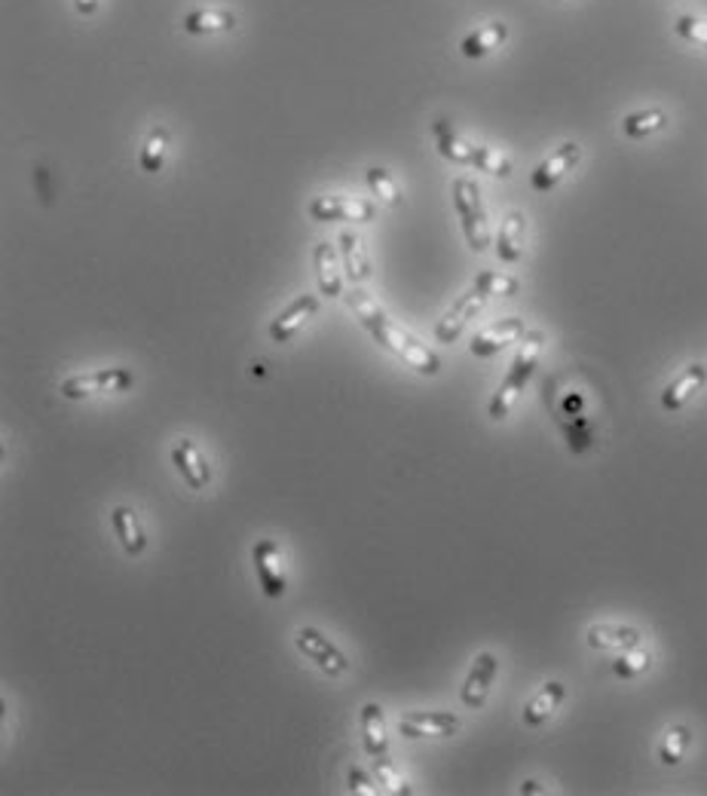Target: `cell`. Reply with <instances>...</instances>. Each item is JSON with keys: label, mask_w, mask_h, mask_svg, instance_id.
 Instances as JSON below:
<instances>
[{"label": "cell", "mask_w": 707, "mask_h": 796, "mask_svg": "<svg viewBox=\"0 0 707 796\" xmlns=\"http://www.w3.org/2000/svg\"><path fill=\"white\" fill-rule=\"evenodd\" d=\"M294 646L310 662H316V668L325 671L328 677H340V674L349 671V659L337 650V646L319 628H297L294 631Z\"/></svg>", "instance_id": "obj_5"}, {"label": "cell", "mask_w": 707, "mask_h": 796, "mask_svg": "<svg viewBox=\"0 0 707 796\" xmlns=\"http://www.w3.org/2000/svg\"><path fill=\"white\" fill-rule=\"evenodd\" d=\"M313 264H316V279L325 297H343V261L331 242H319L313 248Z\"/></svg>", "instance_id": "obj_15"}, {"label": "cell", "mask_w": 707, "mask_h": 796, "mask_svg": "<svg viewBox=\"0 0 707 796\" xmlns=\"http://www.w3.org/2000/svg\"><path fill=\"white\" fill-rule=\"evenodd\" d=\"M567 699V686L564 683H558V680H551V683H545L533 699L527 702V708H524V723L527 726H542L554 711L561 708V702Z\"/></svg>", "instance_id": "obj_23"}, {"label": "cell", "mask_w": 707, "mask_h": 796, "mask_svg": "<svg viewBox=\"0 0 707 796\" xmlns=\"http://www.w3.org/2000/svg\"><path fill=\"white\" fill-rule=\"evenodd\" d=\"M316 313H319V297L316 294H297L294 301L270 322V340L273 343H288Z\"/></svg>", "instance_id": "obj_12"}, {"label": "cell", "mask_w": 707, "mask_h": 796, "mask_svg": "<svg viewBox=\"0 0 707 796\" xmlns=\"http://www.w3.org/2000/svg\"><path fill=\"white\" fill-rule=\"evenodd\" d=\"M132 383H135V374L129 368H101V371H92V374L68 377L59 386V392L68 398V402H80V398H89V395L126 392V389H132Z\"/></svg>", "instance_id": "obj_4"}, {"label": "cell", "mask_w": 707, "mask_h": 796, "mask_svg": "<svg viewBox=\"0 0 707 796\" xmlns=\"http://www.w3.org/2000/svg\"><path fill=\"white\" fill-rule=\"evenodd\" d=\"M674 31H677L683 40H689V43L707 49V19H698V16H677Z\"/></svg>", "instance_id": "obj_34"}, {"label": "cell", "mask_w": 707, "mask_h": 796, "mask_svg": "<svg viewBox=\"0 0 707 796\" xmlns=\"http://www.w3.org/2000/svg\"><path fill=\"white\" fill-rule=\"evenodd\" d=\"M542 346H545V334H542V331H527V334L521 337V350H518V356L512 359V365H509V371H505L499 389H496L493 398H490V408H487V411H490V420H505V417H509V414L515 411V405H518V398H521L524 386L530 383V377H533V371H536V362H539V356H542Z\"/></svg>", "instance_id": "obj_2"}, {"label": "cell", "mask_w": 707, "mask_h": 796, "mask_svg": "<svg viewBox=\"0 0 707 796\" xmlns=\"http://www.w3.org/2000/svg\"><path fill=\"white\" fill-rule=\"evenodd\" d=\"M505 40H509V25L505 22H487L481 28H475L463 43H460V53L466 59H484L493 49H499Z\"/></svg>", "instance_id": "obj_22"}, {"label": "cell", "mask_w": 707, "mask_h": 796, "mask_svg": "<svg viewBox=\"0 0 707 796\" xmlns=\"http://www.w3.org/2000/svg\"><path fill=\"white\" fill-rule=\"evenodd\" d=\"M527 334V325L521 316H509V319H499L493 325H487L481 334H475V340L469 343V353L478 356V359H490L496 353H502L509 343H518L521 337Z\"/></svg>", "instance_id": "obj_10"}, {"label": "cell", "mask_w": 707, "mask_h": 796, "mask_svg": "<svg viewBox=\"0 0 707 796\" xmlns=\"http://www.w3.org/2000/svg\"><path fill=\"white\" fill-rule=\"evenodd\" d=\"M579 160H582V147L576 144V141H567V144H561L558 151H554L548 160H542L536 169H533V175H530V187L536 190V193H548V190H554L558 187L576 166H579Z\"/></svg>", "instance_id": "obj_7"}, {"label": "cell", "mask_w": 707, "mask_h": 796, "mask_svg": "<svg viewBox=\"0 0 707 796\" xmlns=\"http://www.w3.org/2000/svg\"><path fill=\"white\" fill-rule=\"evenodd\" d=\"M74 7L80 16H95L98 13V0H74Z\"/></svg>", "instance_id": "obj_36"}, {"label": "cell", "mask_w": 707, "mask_h": 796, "mask_svg": "<svg viewBox=\"0 0 707 796\" xmlns=\"http://www.w3.org/2000/svg\"><path fill=\"white\" fill-rule=\"evenodd\" d=\"M432 135H435L438 154H441L444 160L457 163V166H472V163H475L478 144H469L457 129H453L450 120H435V123H432Z\"/></svg>", "instance_id": "obj_17"}, {"label": "cell", "mask_w": 707, "mask_h": 796, "mask_svg": "<svg viewBox=\"0 0 707 796\" xmlns=\"http://www.w3.org/2000/svg\"><path fill=\"white\" fill-rule=\"evenodd\" d=\"M111 521H114V530H117V539L123 545V552L138 558L144 549H147V536H144V527H141V518L135 509L129 506H117L111 512Z\"/></svg>", "instance_id": "obj_21"}, {"label": "cell", "mask_w": 707, "mask_h": 796, "mask_svg": "<svg viewBox=\"0 0 707 796\" xmlns=\"http://www.w3.org/2000/svg\"><path fill=\"white\" fill-rule=\"evenodd\" d=\"M585 637H588V646H594V650H631V646L640 643V631L637 628L610 625V622L591 625Z\"/></svg>", "instance_id": "obj_24"}, {"label": "cell", "mask_w": 707, "mask_h": 796, "mask_svg": "<svg viewBox=\"0 0 707 796\" xmlns=\"http://www.w3.org/2000/svg\"><path fill=\"white\" fill-rule=\"evenodd\" d=\"M475 288H481L487 297H515L521 291V282L509 273H496V270H487L475 279Z\"/></svg>", "instance_id": "obj_30"}, {"label": "cell", "mask_w": 707, "mask_h": 796, "mask_svg": "<svg viewBox=\"0 0 707 796\" xmlns=\"http://www.w3.org/2000/svg\"><path fill=\"white\" fill-rule=\"evenodd\" d=\"M169 147H172L169 126H154V129H150L147 138H144V147H141V157H138L141 172H160L166 166Z\"/></svg>", "instance_id": "obj_26"}, {"label": "cell", "mask_w": 707, "mask_h": 796, "mask_svg": "<svg viewBox=\"0 0 707 796\" xmlns=\"http://www.w3.org/2000/svg\"><path fill=\"white\" fill-rule=\"evenodd\" d=\"M310 218L313 221H356L368 224L377 215V206L371 199L362 196H316L310 203Z\"/></svg>", "instance_id": "obj_6"}, {"label": "cell", "mask_w": 707, "mask_h": 796, "mask_svg": "<svg viewBox=\"0 0 707 796\" xmlns=\"http://www.w3.org/2000/svg\"><path fill=\"white\" fill-rule=\"evenodd\" d=\"M172 463H175V469L181 472V478L187 481L190 490H206V484L212 481L209 460L202 457V451L196 447V441H190V438H181V441L172 447Z\"/></svg>", "instance_id": "obj_13"}, {"label": "cell", "mask_w": 707, "mask_h": 796, "mask_svg": "<svg viewBox=\"0 0 707 796\" xmlns=\"http://www.w3.org/2000/svg\"><path fill=\"white\" fill-rule=\"evenodd\" d=\"M365 181H368V190L380 199L383 206H389V209H398V206H401V190H398L395 178H392L386 169L371 166V169L365 172Z\"/></svg>", "instance_id": "obj_28"}, {"label": "cell", "mask_w": 707, "mask_h": 796, "mask_svg": "<svg viewBox=\"0 0 707 796\" xmlns=\"http://www.w3.org/2000/svg\"><path fill=\"white\" fill-rule=\"evenodd\" d=\"M349 793H359V796H377V793H386L383 790V784H380V778L374 775H368L365 769H356L352 766L349 769Z\"/></svg>", "instance_id": "obj_35"}, {"label": "cell", "mask_w": 707, "mask_h": 796, "mask_svg": "<svg viewBox=\"0 0 707 796\" xmlns=\"http://www.w3.org/2000/svg\"><path fill=\"white\" fill-rule=\"evenodd\" d=\"M362 741L371 757H383L389 751V735H386V717L377 702H368L362 708Z\"/></svg>", "instance_id": "obj_25"}, {"label": "cell", "mask_w": 707, "mask_h": 796, "mask_svg": "<svg viewBox=\"0 0 707 796\" xmlns=\"http://www.w3.org/2000/svg\"><path fill=\"white\" fill-rule=\"evenodd\" d=\"M689 744H692V732L689 726H671L662 738V748H659V757L665 766H677L686 751H689Z\"/></svg>", "instance_id": "obj_29"}, {"label": "cell", "mask_w": 707, "mask_h": 796, "mask_svg": "<svg viewBox=\"0 0 707 796\" xmlns=\"http://www.w3.org/2000/svg\"><path fill=\"white\" fill-rule=\"evenodd\" d=\"M524 233H527V218L524 212L512 209L499 224L496 236V258L502 264H518L524 258Z\"/></svg>", "instance_id": "obj_16"}, {"label": "cell", "mask_w": 707, "mask_h": 796, "mask_svg": "<svg viewBox=\"0 0 707 796\" xmlns=\"http://www.w3.org/2000/svg\"><path fill=\"white\" fill-rule=\"evenodd\" d=\"M374 775L380 778V784H383V790L386 793H392V796H408V793H414L411 787H408V781L401 778V772L395 769V763L383 754V757H374Z\"/></svg>", "instance_id": "obj_32"}, {"label": "cell", "mask_w": 707, "mask_h": 796, "mask_svg": "<svg viewBox=\"0 0 707 796\" xmlns=\"http://www.w3.org/2000/svg\"><path fill=\"white\" fill-rule=\"evenodd\" d=\"M496 671H499V662H496L493 653H481V656H475L472 671H469V677H466V683H463V692H460V699H463L466 708H475V711L484 708L487 695H490V686H493V680H496Z\"/></svg>", "instance_id": "obj_14"}, {"label": "cell", "mask_w": 707, "mask_h": 796, "mask_svg": "<svg viewBox=\"0 0 707 796\" xmlns=\"http://www.w3.org/2000/svg\"><path fill=\"white\" fill-rule=\"evenodd\" d=\"M181 28L187 34H196V37L199 34H224V31L236 28V16L230 10H221V7H199V10L184 13Z\"/></svg>", "instance_id": "obj_20"}, {"label": "cell", "mask_w": 707, "mask_h": 796, "mask_svg": "<svg viewBox=\"0 0 707 796\" xmlns=\"http://www.w3.org/2000/svg\"><path fill=\"white\" fill-rule=\"evenodd\" d=\"M704 380H707V368L698 365V362L689 365L677 380H671V383L665 386V392H662V408H665V411H680L683 405L692 402L695 392H701Z\"/></svg>", "instance_id": "obj_18"}, {"label": "cell", "mask_w": 707, "mask_h": 796, "mask_svg": "<svg viewBox=\"0 0 707 796\" xmlns=\"http://www.w3.org/2000/svg\"><path fill=\"white\" fill-rule=\"evenodd\" d=\"M668 126V114L662 108H643V111H634L622 120V132L628 138H646L652 132H659Z\"/></svg>", "instance_id": "obj_27"}, {"label": "cell", "mask_w": 707, "mask_h": 796, "mask_svg": "<svg viewBox=\"0 0 707 796\" xmlns=\"http://www.w3.org/2000/svg\"><path fill=\"white\" fill-rule=\"evenodd\" d=\"M340 261H343V273L352 285H362L371 276V261L365 252V242L356 230L340 233Z\"/></svg>", "instance_id": "obj_19"}, {"label": "cell", "mask_w": 707, "mask_h": 796, "mask_svg": "<svg viewBox=\"0 0 707 796\" xmlns=\"http://www.w3.org/2000/svg\"><path fill=\"white\" fill-rule=\"evenodd\" d=\"M475 169L493 175V178H509L512 175V160L499 154L496 147H487V144H478V151H475Z\"/></svg>", "instance_id": "obj_31"}, {"label": "cell", "mask_w": 707, "mask_h": 796, "mask_svg": "<svg viewBox=\"0 0 707 796\" xmlns=\"http://www.w3.org/2000/svg\"><path fill=\"white\" fill-rule=\"evenodd\" d=\"M453 209L460 215L463 233L472 252H487L490 245V224H487V212H484V199H481V187L475 178L460 175L453 181Z\"/></svg>", "instance_id": "obj_3"}, {"label": "cell", "mask_w": 707, "mask_h": 796, "mask_svg": "<svg viewBox=\"0 0 707 796\" xmlns=\"http://www.w3.org/2000/svg\"><path fill=\"white\" fill-rule=\"evenodd\" d=\"M251 561H255L258 585L264 588L267 597H282L285 594V567H282V549L276 539H261L251 549Z\"/></svg>", "instance_id": "obj_9"}, {"label": "cell", "mask_w": 707, "mask_h": 796, "mask_svg": "<svg viewBox=\"0 0 707 796\" xmlns=\"http://www.w3.org/2000/svg\"><path fill=\"white\" fill-rule=\"evenodd\" d=\"M460 729V717L450 711H414L398 720L404 738H447Z\"/></svg>", "instance_id": "obj_11"}, {"label": "cell", "mask_w": 707, "mask_h": 796, "mask_svg": "<svg viewBox=\"0 0 707 796\" xmlns=\"http://www.w3.org/2000/svg\"><path fill=\"white\" fill-rule=\"evenodd\" d=\"M646 668H649V653L646 650H637V646H631V650H622V656L613 662V674L622 677V680L640 677Z\"/></svg>", "instance_id": "obj_33"}, {"label": "cell", "mask_w": 707, "mask_h": 796, "mask_svg": "<svg viewBox=\"0 0 707 796\" xmlns=\"http://www.w3.org/2000/svg\"><path fill=\"white\" fill-rule=\"evenodd\" d=\"M484 304H487V294H484L481 288H469L463 297H457V304H453V307L438 319V325H435V337H438L441 343H453V340H457V337L466 331V325L481 313Z\"/></svg>", "instance_id": "obj_8"}, {"label": "cell", "mask_w": 707, "mask_h": 796, "mask_svg": "<svg viewBox=\"0 0 707 796\" xmlns=\"http://www.w3.org/2000/svg\"><path fill=\"white\" fill-rule=\"evenodd\" d=\"M346 297V307L356 313V319L362 322V328L383 346L386 353H392V356H398L404 365L408 368H414V371H420V374H426V377H435L438 371H441V359H438V353L435 350H429L426 343H420L411 331H404V328H398L395 322H389V316L371 301V297L365 294V291H359V288H352L349 294H343Z\"/></svg>", "instance_id": "obj_1"}]
</instances>
